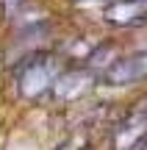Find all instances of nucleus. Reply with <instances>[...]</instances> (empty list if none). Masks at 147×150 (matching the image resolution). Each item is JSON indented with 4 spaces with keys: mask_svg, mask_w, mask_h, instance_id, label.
Listing matches in <instances>:
<instances>
[{
    "mask_svg": "<svg viewBox=\"0 0 147 150\" xmlns=\"http://www.w3.org/2000/svg\"><path fill=\"white\" fill-rule=\"evenodd\" d=\"M3 6H14V3H20V0H0Z\"/></svg>",
    "mask_w": 147,
    "mask_h": 150,
    "instance_id": "0eeeda50",
    "label": "nucleus"
},
{
    "mask_svg": "<svg viewBox=\"0 0 147 150\" xmlns=\"http://www.w3.org/2000/svg\"><path fill=\"white\" fill-rule=\"evenodd\" d=\"M58 59L50 53H33L31 59L22 61L17 70V92L28 100H39V97L50 95L56 78H58Z\"/></svg>",
    "mask_w": 147,
    "mask_h": 150,
    "instance_id": "f257e3e1",
    "label": "nucleus"
},
{
    "mask_svg": "<svg viewBox=\"0 0 147 150\" xmlns=\"http://www.w3.org/2000/svg\"><path fill=\"white\" fill-rule=\"evenodd\" d=\"M103 20L117 28H133L147 22V0H111L103 8Z\"/></svg>",
    "mask_w": 147,
    "mask_h": 150,
    "instance_id": "39448f33",
    "label": "nucleus"
},
{
    "mask_svg": "<svg viewBox=\"0 0 147 150\" xmlns=\"http://www.w3.org/2000/svg\"><path fill=\"white\" fill-rule=\"evenodd\" d=\"M144 78H147V50H136L131 56H122L103 72V81L108 86H131Z\"/></svg>",
    "mask_w": 147,
    "mask_h": 150,
    "instance_id": "20e7f679",
    "label": "nucleus"
},
{
    "mask_svg": "<svg viewBox=\"0 0 147 150\" xmlns=\"http://www.w3.org/2000/svg\"><path fill=\"white\" fill-rule=\"evenodd\" d=\"M97 83V72H92L89 67H81V70H70V72H58L53 89H50V97L58 103H75L81 97H86L89 92Z\"/></svg>",
    "mask_w": 147,
    "mask_h": 150,
    "instance_id": "7ed1b4c3",
    "label": "nucleus"
},
{
    "mask_svg": "<svg viewBox=\"0 0 147 150\" xmlns=\"http://www.w3.org/2000/svg\"><path fill=\"white\" fill-rule=\"evenodd\" d=\"M83 145H86V139H83V136H72V139L61 142L56 150H83Z\"/></svg>",
    "mask_w": 147,
    "mask_h": 150,
    "instance_id": "423d86ee",
    "label": "nucleus"
},
{
    "mask_svg": "<svg viewBox=\"0 0 147 150\" xmlns=\"http://www.w3.org/2000/svg\"><path fill=\"white\" fill-rule=\"evenodd\" d=\"M114 150H147V100L136 103L111 134Z\"/></svg>",
    "mask_w": 147,
    "mask_h": 150,
    "instance_id": "f03ea898",
    "label": "nucleus"
}]
</instances>
